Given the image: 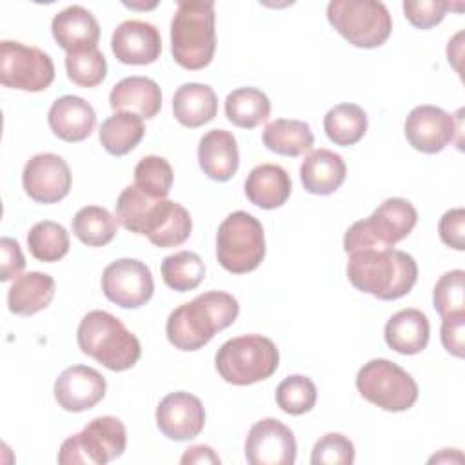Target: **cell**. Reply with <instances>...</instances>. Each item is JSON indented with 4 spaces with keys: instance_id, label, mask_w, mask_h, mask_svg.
Masks as SVG:
<instances>
[{
    "instance_id": "ee69618b",
    "label": "cell",
    "mask_w": 465,
    "mask_h": 465,
    "mask_svg": "<svg viewBox=\"0 0 465 465\" xmlns=\"http://www.w3.org/2000/svg\"><path fill=\"white\" fill-rule=\"evenodd\" d=\"M0 252H2L0 280L9 282L11 278L20 276L22 269L25 267V258L22 254L20 243L13 238H2L0 240Z\"/></svg>"
},
{
    "instance_id": "ab89813d",
    "label": "cell",
    "mask_w": 465,
    "mask_h": 465,
    "mask_svg": "<svg viewBox=\"0 0 465 465\" xmlns=\"http://www.w3.org/2000/svg\"><path fill=\"white\" fill-rule=\"evenodd\" d=\"M354 445L340 432L323 434L312 447V465H351L354 463Z\"/></svg>"
},
{
    "instance_id": "f1b7e54d",
    "label": "cell",
    "mask_w": 465,
    "mask_h": 465,
    "mask_svg": "<svg viewBox=\"0 0 465 465\" xmlns=\"http://www.w3.org/2000/svg\"><path fill=\"white\" fill-rule=\"evenodd\" d=\"M262 140L269 151L294 158L312 149L314 134L309 124L302 120L276 118L265 125Z\"/></svg>"
},
{
    "instance_id": "52a82bcc",
    "label": "cell",
    "mask_w": 465,
    "mask_h": 465,
    "mask_svg": "<svg viewBox=\"0 0 465 465\" xmlns=\"http://www.w3.org/2000/svg\"><path fill=\"white\" fill-rule=\"evenodd\" d=\"M327 20L349 44L363 49L380 47L392 31L389 9L376 0H332Z\"/></svg>"
},
{
    "instance_id": "d4e9b609",
    "label": "cell",
    "mask_w": 465,
    "mask_h": 465,
    "mask_svg": "<svg viewBox=\"0 0 465 465\" xmlns=\"http://www.w3.org/2000/svg\"><path fill=\"white\" fill-rule=\"evenodd\" d=\"M243 187L249 202L262 209L282 207L289 200L292 191L287 171L276 163L256 165L247 174Z\"/></svg>"
},
{
    "instance_id": "f35d334b",
    "label": "cell",
    "mask_w": 465,
    "mask_h": 465,
    "mask_svg": "<svg viewBox=\"0 0 465 465\" xmlns=\"http://www.w3.org/2000/svg\"><path fill=\"white\" fill-rule=\"evenodd\" d=\"M465 272L461 269H454L440 276L432 291V303L436 312L443 318L452 312L465 311V287H463Z\"/></svg>"
},
{
    "instance_id": "6da1fadb",
    "label": "cell",
    "mask_w": 465,
    "mask_h": 465,
    "mask_svg": "<svg viewBox=\"0 0 465 465\" xmlns=\"http://www.w3.org/2000/svg\"><path fill=\"white\" fill-rule=\"evenodd\" d=\"M347 278L354 289L378 300H398L411 292L418 280L416 260L394 247L349 252Z\"/></svg>"
},
{
    "instance_id": "4dcf8cb0",
    "label": "cell",
    "mask_w": 465,
    "mask_h": 465,
    "mask_svg": "<svg viewBox=\"0 0 465 465\" xmlns=\"http://www.w3.org/2000/svg\"><path fill=\"white\" fill-rule=\"evenodd\" d=\"M271 114L267 94L256 87H238L225 98V116L242 129H254Z\"/></svg>"
},
{
    "instance_id": "4316f807",
    "label": "cell",
    "mask_w": 465,
    "mask_h": 465,
    "mask_svg": "<svg viewBox=\"0 0 465 465\" xmlns=\"http://www.w3.org/2000/svg\"><path fill=\"white\" fill-rule=\"evenodd\" d=\"M54 298L53 276L29 271L15 278L7 292V307L13 314L31 316L44 311Z\"/></svg>"
},
{
    "instance_id": "3957f363",
    "label": "cell",
    "mask_w": 465,
    "mask_h": 465,
    "mask_svg": "<svg viewBox=\"0 0 465 465\" xmlns=\"http://www.w3.org/2000/svg\"><path fill=\"white\" fill-rule=\"evenodd\" d=\"M216 51L214 2L180 0L171 20V53L174 62L189 71L203 69Z\"/></svg>"
},
{
    "instance_id": "484cf974",
    "label": "cell",
    "mask_w": 465,
    "mask_h": 465,
    "mask_svg": "<svg viewBox=\"0 0 465 465\" xmlns=\"http://www.w3.org/2000/svg\"><path fill=\"white\" fill-rule=\"evenodd\" d=\"M385 341L400 354L421 352L430 336V325L427 316L418 309H401L385 323Z\"/></svg>"
},
{
    "instance_id": "d6a6232c",
    "label": "cell",
    "mask_w": 465,
    "mask_h": 465,
    "mask_svg": "<svg viewBox=\"0 0 465 465\" xmlns=\"http://www.w3.org/2000/svg\"><path fill=\"white\" fill-rule=\"evenodd\" d=\"M116 216L100 205L82 207L71 223L74 236L89 247L107 245L116 234Z\"/></svg>"
},
{
    "instance_id": "ffe728a7",
    "label": "cell",
    "mask_w": 465,
    "mask_h": 465,
    "mask_svg": "<svg viewBox=\"0 0 465 465\" xmlns=\"http://www.w3.org/2000/svg\"><path fill=\"white\" fill-rule=\"evenodd\" d=\"M47 122L54 136L73 143L85 140L94 131L96 113L84 98L65 94L53 102L47 113Z\"/></svg>"
},
{
    "instance_id": "8992f818",
    "label": "cell",
    "mask_w": 465,
    "mask_h": 465,
    "mask_svg": "<svg viewBox=\"0 0 465 465\" xmlns=\"http://www.w3.org/2000/svg\"><path fill=\"white\" fill-rule=\"evenodd\" d=\"M280 363L272 340L262 334H243L227 340L214 356L218 374L232 385H251L271 378Z\"/></svg>"
},
{
    "instance_id": "7a4b0ae2",
    "label": "cell",
    "mask_w": 465,
    "mask_h": 465,
    "mask_svg": "<svg viewBox=\"0 0 465 465\" xmlns=\"http://www.w3.org/2000/svg\"><path fill=\"white\" fill-rule=\"evenodd\" d=\"M238 312L240 305L232 294L207 291L169 314L165 323L167 340L180 351H198L218 331L232 325Z\"/></svg>"
},
{
    "instance_id": "7bdbcfd3",
    "label": "cell",
    "mask_w": 465,
    "mask_h": 465,
    "mask_svg": "<svg viewBox=\"0 0 465 465\" xmlns=\"http://www.w3.org/2000/svg\"><path fill=\"white\" fill-rule=\"evenodd\" d=\"M463 331H465V311L452 312L441 318V343L449 354L463 358Z\"/></svg>"
},
{
    "instance_id": "836d02e7",
    "label": "cell",
    "mask_w": 465,
    "mask_h": 465,
    "mask_svg": "<svg viewBox=\"0 0 465 465\" xmlns=\"http://www.w3.org/2000/svg\"><path fill=\"white\" fill-rule=\"evenodd\" d=\"M205 276L203 260L193 251H180L169 254L162 262V278L167 287L178 292L193 291Z\"/></svg>"
},
{
    "instance_id": "8fae6325",
    "label": "cell",
    "mask_w": 465,
    "mask_h": 465,
    "mask_svg": "<svg viewBox=\"0 0 465 465\" xmlns=\"http://www.w3.org/2000/svg\"><path fill=\"white\" fill-rule=\"evenodd\" d=\"M53 80L54 64L47 53L15 40L0 42V82L4 87L40 93Z\"/></svg>"
},
{
    "instance_id": "60d3db41",
    "label": "cell",
    "mask_w": 465,
    "mask_h": 465,
    "mask_svg": "<svg viewBox=\"0 0 465 465\" xmlns=\"http://www.w3.org/2000/svg\"><path fill=\"white\" fill-rule=\"evenodd\" d=\"M449 9H461V4H450L443 0H405V18L418 29H430L438 25Z\"/></svg>"
},
{
    "instance_id": "1f68e13d",
    "label": "cell",
    "mask_w": 465,
    "mask_h": 465,
    "mask_svg": "<svg viewBox=\"0 0 465 465\" xmlns=\"http://www.w3.org/2000/svg\"><path fill=\"white\" fill-rule=\"evenodd\" d=\"M327 138L341 147L358 143L367 133V113L356 104H338L323 118Z\"/></svg>"
},
{
    "instance_id": "ba28073f",
    "label": "cell",
    "mask_w": 465,
    "mask_h": 465,
    "mask_svg": "<svg viewBox=\"0 0 465 465\" xmlns=\"http://www.w3.org/2000/svg\"><path fill=\"white\" fill-rule=\"evenodd\" d=\"M216 256L232 274L254 271L265 256V236L258 218L245 211L231 213L216 232Z\"/></svg>"
},
{
    "instance_id": "44dd1931",
    "label": "cell",
    "mask_w": 465,
    "mask_h": 465,
    "mask_svg": "<svg viewBox=\"0 0 465 465\" xmlns=\"http://www.w3.org/2000/svg\"><path fill=\"white\" fill-rule=\"evenodd\" d=\"M109 105L116 113H133L140 118H154L162 109V91L147 76H127L113 85Z\"/></svg>"
},
{
    "instance_id": "2e32d148",
    "label": "cell",
    "mask_w": 465,
    "mask_h": 465,
    "mask_svg": "<svg viewBox=\"0 0 465 465\" xmlns=\"http://www.w3.org/2000/svg\"><path fill=\"white\" fill-rule=\"evenodd\" d=\"M156 425L165 438L187 441L203 430L205 409L196 396L185 391L171 392L156 407Z\"/></svg>"
},
{
    "instance_id": "30bf717a",
    "label": "cell",
    "mask_w": 465,
    "mask_h": 465,
    "mask_svg": "<svg viewBox=\"0 0 465 465\" xmlns=\"http://www.w3.org/2000/svg\"><path fill=\"white\" fill-rule=\"evenodd\" d=\"M356 387L367 401L389 412L409 411L418 400L414 378L385 358L367 361L356 374Z\"/></svg>"
},
{
    "instance_id": "7c38bea8",
    "label": "cell",
    "mask_w": 465,
    "mask_h": 465,
    "mask_svg": "<svg viewBox=\"0 0 465 465\" xmlns=\"http://www.w3.org/2000/svg\"><path fill=\"white\" fill-rule=\"evenodd\" d=\"M102 291L105 298L124 309L145 305L154 292L151 269L134 258L111 262L102 272Z\"/></svg>"
},
{
    "instance_id": "b9f144b4",
    "label": "cell",
    "mask_w": 465,
    "mask_h": 465,
    "mask_svg": "<svg viewBox=\"0 0 465 465\" xmlns=\"http://www.w3.org/2000/svg\"><path fill=\"white\" fill-rule=\"evenodd\" d=\"M440 238L445 245L463 251L465 249V211L461 207L447 211L438 223Z\"/></svg>"
},
{
    "instance_id": "f546056e",
    "label": "cell",
    "mask_w": 465,
    "mask_h": 465,
    "mask_svg": "<svg viewBox=\"0 0 465 465\" xmlns=\"http://www.w3.org/2000/svg\"><path fill=\"white\" fill-rule=\"evenodd\" d=\"M143 118L133 113H114L105 118L100 127V143L113 156H124L131 153L143 138Z\"/></svg>"
},
{
    "instance_id": "7402d4cb",
    "label": "cell",
    "mask_w": 465,
    "mask_h": 465,
    "mask_svg": "<svg viewBox=\"0 0 465 465\" xmlns=\"http://www.w3.org/2000/svg\"><path fill=\"white\" fill-rule=\"evenodd\" d=\"M198 163L211 180H231L240 165L238 143L232 133L225 129H213L205 133L198 145Z\"/></svg>"
},
{
    "instance_id": "9a60e30c",
    "label": "cell",
    "mask_w": 465,
    "mask_h": 465,
    "mask_svg": "<svg viewBox=\"0 0 465 465\" xmlns=\"http://www.w3.org/2000/svg\"><path fill=\"white\" fill-rule=\"evenodd\" d=\"M458 131V124L450 113L427 104L414 107L403 125L407 142L425 154H436L445 149Z\"/></svg>"
},
{
    "instance_id": "f6af8a7d",
    "label": "cell",
    "mask_w": 465,
    "mask_h": 465,
    "mask_svg": "<svg viewBox=\"0 0 465 465\" xmlns=\"http://www.w3.org/2000/svg\"><path fill=\"white\" fill-rule=\"evenodd\" d=\"M182 463H220L218 454L207 445H193L180 460Z\"/></svg>"
},
{
    "instance_id": "e0dca14e",
    "label": "cell",
    "mask_w": 465,
    "mask_h": 465,
    "mask_svg": "<svg viewBox=\"0 0 465 465\" xmlns=\"http://www.w3.org/2000/svg\"><path fill=\"white\" fill-rule=\"evenodd\" d=\"M105 378L93 367L73 365L67 367L54 381V400L69 412H82L93 409L105 396Z\"/></svg>"
},
{
    "instance_id": "d6986e66",
    "label": "cell",
    "mask_w": 465,
    "mask_h": 465,
    "mask_svg": "<svg viewBox=\"0 0 465 465\" xmlns=\"http://www.w3.org/2000/svg\"><path fill=\"white\" fill-rule=\"evenodd\" d=\"M193 231V220L189 211L167 198H158L145 216L140 234L147 236L156 247L182 245Z\"/></svg>"
},
{
    "instance_id": "277c9868",
    "label": "cell",
    "mask_w": 465,
    "mask_h": 465,
    "mask_svg": "<svg viewBox=\"0 0 465 465\" xmlns=\"http://www.w3.org/2000/svg\"><path fill=\"white\" fill-rule=\"evenodd\" d=\"M78 347L109 371L131 369L142 354L138 338L107 311L87 312L76 331Z\"/></svg>"
},
{
    "instance_id": "603a6c76",
    "label": "cell",
    "mask_w": 465,
    "mask_h": 465,
    "mask_svg": "<svg viewBox=\"0 0 465 465\" xmlns=\"http://www.w3.org/2000/svg\"><path fill=\"white\" fill-rule=\"evenodd\" d=\"M51 33L56 44L67 53L96 47L100 25L91 11L82 5H69L54 15Z\"/></svg>"
},
{
    "instance_id": "83f0119b",
    "label": "cell",
    "mask_w": 465,
    "mask_h": 465,
    "mask_svg": "<svg viewBox=\"0 0 465 465\" xmlns=\"http://www.w3.org/2000/svg\"><path fill=\"white\" fill-rule=\"evenodd\" d=\"M173 113L182 125L189 129L200 127L211 122L218 113L216 93L207 84H182L173 96Z\"/></svg>"
},
{
    "instance_id": "8d00e7d4",
    "label": "cell",
    "mask_w": 465,
    "mask_h": 465,
    "mask_svg": "<svg viewBox=\"0 0 465 465\" xmlns=\"http://www.w3.org/2000/svg\"><path fill=\"white\" fill-rule=\"evenodd\" d=\"M171 163L156 154L143 156L134 167V185L153 198H165L173 187Z\"/></svg>"
},
{
    "instance_id": "e575fe53",
    "label": "cell",
    "mask_w": 465,
    "mask_h": 465,
    "mask_svg": "<svg viewBox=\"0 0 465 465\" xmlns=\"http://www.w3.org/2000/svg\"><path fill=\"white\" fill-rule=\"evenodd\" d=\"M27 247L29 252L40 262H58L69 252V232L56 222H38L27 232Z\"/></svg>"
},
{
    "instance_id": "4fadbf2b",
    "label": "cell",
    "mask_w": 465,
    "mask_h": 465,
    "mask_svg": "<svg viewBox=\"0 0 465 465\" xmlns=\"http://www.w3.org/2000/svg\"><path fill=\"white\" fill-rule=\"evenodd\" d=\"M296 452L292 430L276 418H263L247 432L245 458L251 465H292Z\"/></svg>"
},
{
    "instance_id": "cb8c5ba5",
    "label": "cell",
    "mask_w": 465,
    "mask_h": 465,
    "mask_svg": "<svg viewBox=\"0 0 465 465\" xmlns=\"http://www.w3.org/2000/svg\"><path fill=\"white\" fill-rule=\"evenodd\" d=\"M347 165L343 158L329 149L311 151L300 165V180L307 193L327 196L345 182Z\"/></svg>"
},
{
    "instance_id": "ac0fdd59",
    "label": "cell",
    "mask_w": 465,
    "mask_h": 465,
    "mask_svg": "<svg viewBox=\"0 0 465 465\" xmlns=\"http://www.w3.org/2000/svg\"><path fill=\"white\" fill-rule=\"evenodd\" d=\"M111 49L122 64L147 65L160 58L162 36L149 22L125 20L113 31Z\"/></svg>"
},
{
    "instance_id": "d590c367",
    "label": "cell",
    "mask_w": 465,
    "mask_h": 465,
    "mask_svg": "<svg viewBox=\"0 0 465 465\" xmlns=\"http://www.w3.org/2000/svg\"><path fill=\"white\" fill-rule=\"evenodd\" d=\"M65 71L73 84L80 87H96L107 74V62L98 47H89L67 53Z\"/></svg>"
},
{
    "instance_id": "74e56055",
    "label": "cell",
    "mask_w": 465,
    "mask_h": 465,
    "mask_svg": "<svg viewBox=\"0 0 465 465\" xmlns=\"http://www.w3.org/2000/svg\"><path fill=\"white\" fill-rule=\"evenodd\" d=\"M276 403L287 414H305L316 403V385L311 378L302 374L287 376L276 387Z\"/></svg>"
},
{
    "instance_id": "5bb4252c",
    "label": "cell",
    "mask_w": 465,
    "mask_h": 465,
    "mask_svg": "<svg viewBox=\"0 0 465 465\" xmlns=\"http://www.w3.org/2000/svg\"><path fill=\"white\" fill-rule=\"evenodd\" d=\"M71 169L54 153L35 154L22 171V185L27 196L38 203H56L71 191Z\"/></svg>"
},
{
    "instance_id": "9c48e42d",
    "label": "cell",
    "mask_w": 465,
    "mask_h": 465,
    "mask_svg": "<svg viewBox=\"0 0 465 465\" xmlns=\"http://www.w3.org/2000/svg\"><path fill=\"white\" fill-rule=\"evenodd\" d=\"M127 445L124 423L114 416L93 418L82 432L69 436L58 452L60 465H105L120 458Z\"/></svg>"
},
{
    "instance_id": "5b68a950",
    "label": "cell",
    "mask_w": 465,
    "mask_h": 465,
    "mask_svg": "<svg viewBox=\"0 0 465 465\" xmlns=\"http://www.w3.org/2000/svg\"><path fill=\"white\" fill-rule=\"evenodd\" d=\"M418 222V211L405 198L383 200L369 218L354 222L345 236V252L361 249H385L407 238Z\"/></svg>"
}]
</instances>
